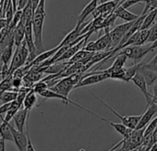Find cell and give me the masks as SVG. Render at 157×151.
I'll return each mask as SVG.
<instances>
[{
	"mask_svg": "<svg viewBox=\"0 0 157 151\" xmlns=\"http://www.w3.org/2000/svg\"><path fill=\"white\" fill-rule=\"evenodd\" d=\"M45 19V0H41L38 7L34 10L33 18V30L34 44L38 54L44 52L43 45V27Z\"/></svg>",
	"mask_w": 157,
	"mask_h": 151,
	"instance_id": "6da1fadb",
	"label": "cell"
},
{
	"mask_svg": "<svg viewBox=\"0 0 157 151\" xmlns=\"http://www.w3.org/2000/svg\"><path fill=\"white\" fill-rule=\"evenodd\" d=\"M83 73L77 72L74 74H71L67 77H65L61 80H59L54 86H52L51 89L52 91L58 93L60 95H63L65 97H67L68 94L75 88V86L78 84L82 78Z\"/></svg>",
	"mask_w": 157,
	"mask_h": 151,
	"instance_id": "7a4b0ae2",
	"label": "cell"
},
{
	"mask_svg": "<svg viewBox=\"0 0 157 151\" xmlns=\"http://www.w3.org/2000/svg\"><path fill=\"white\" fill-rule=\"evenodd\" d=\"M89 52H100L103 50H110L114 49L112 46V39L110 36V28H105V33L102 36H100L96 41L88 42L83 48Z\"/></svg>",
	"mask_w": 157,
	"mask_h": 151,
	"instance_id": "3957f363",
	"label": "cell"
},
{
	"mask_svg": "<svg viewBox=\"0 0 157 151\" xmlns=\"http://www.w3.org/2000/svg\"><path fill=\"white\" fill-rule=\"evenodd\" d=\"M29 55H30V51L27 47L26 43L23 41V43L20 46L16 47V50L13 54L12 60L10 64V75H13V73L16 70L26 65Z\"/></svg>",
	"mask_w": 157,
	"mask_h": 151,
	"instance_id": "277c9868",
	"label": "cell"
},
{
	"mask_svg": "<svg viewBox=\"0 0 157 151\" xmlns=\"http://www.w3.org/2000/svg\"><path fill=\"white\" fill-rule=\"evenodd\" d=\"M151 51V45H149V46H127V47L121 49L117 54L125 55L128 57V58L133 59L134 64H138Z\"/></svg>",
	"mask_w": 157,
	"mask_h": 151,
	"instance_id": "5b68a950",
	"label": "cell"
},
{
	"mask_svg": "<svg viewBox=\"0 0 157 151\" xmlns=\"http://www.w3.org/2000/svg\"><path fill=\"white\" fill-rule=\"evenodd\" d=\"M90 93L94 97H96L105 107H106L111 112H113L117 118H119L120 120H121V122L124 124V125H126L128 128H130V129H132V130H134V129H136L137 128V126H138V124H139V122H140V118H141V115H133V116H123V115H121V114H119L117 111H116L114 109H112L107 103H105L101 97H99L98 96H96L94 92H92V91H90Z\"/></svg>",
	"mask_w": 157,
	"mask_h": 151,
	"instance_id": "8992f818",
	"label": "cell"
},
{
	"mask_svg": "<svg viewBox=\"0 0 157 151\" xmlns=\"http://www.w3.org/2000/svg\"><path fill=\"white\" fill-rule=\"evenodd\" d=\"M134 22L135 21L125 22L123 24L117 25V27H115L113 30L110 31V36H111V39H112V46H113V48H116L118 46V44L121 42V40L125 36V34L128 33V31L133 25Z\"/></svg>",
	"mask_w": 157,
	"mask_h": 151,
	"instance_id": "52a82bcc",
	"label": "cell"
},
{
	"mask_svg": "<svg viewBox=\"0 0 157 151\" xmlns=\"http://www.w3.org/2000/svg\"><path fill=\"white\" fill-rule=\"evenodd\" d=\"M155 115H157V104L151 102L150 105L146 106V109L143 112V114H141V118L136 129L145 128L151 122V121Z\"/></svg>",
	"mask_w": 157,
	"mask_h": 151,
	"instance_id": "ba28073f",
	"label": "cell"
},
{
	"mask_svg": "<svg viewBox=\"0 0 157 151\" xmlns=\"http://www.w3.org/2000/svg\"><path fill=\"white\" fill-rule=\"evenodd\" d=\"M133 82V84L140 90V92L144 95L145 97V99H146V103H147V106L150 105L151 102H152V98H153V96L151 94H150L148 92V85L143 78L142 75L138 71L136 74H135V76L132 78L131 80Z\"/></svg>",
	"mask_w": 157,
	"mask_h": 151,
	"instance_id": "9c48e42d",
	"label": "cell"
},
{
	"mask_svg": "<svg viewBox=\"0 0 157 151\" xmlns=\"http://www.w3.org/2000/svg\"><path fill=\"white\" fill-rule=\"evenodd\" d=\"M10 131L13 135V141L15 145H17L19 151H26L28 146V136L27 133L24 132H20L19 130H16L11 124L10 125Z\"/></svg>",
	"mask_w": 157,
	"mask_h": 151,
	"instance_id": "30bf717a",
	"label": "cell"
},
{
	"mask_svg": "<svg viewBox=\"0 0 157 151\" xmlns=\"http://www.w3.org/2000/svg\"><path fill=\"white\" fill-rule=\"evenodd\" d=\"M85 26H86V24H82V25L76 24V27L65 36V38L60 42V44H59L58 46H59L60 47H62V46H68V45H70L71 43H73L76 39H78L81 35H82V29H83Z\"/></svg>",
	"mask_w": 157,
	"mask_h": 151,
	"instance_id": "8fae6325",
	"label": "cell"
},
{
	"mask_svg": "<svg viewBox=\"0 0 157 151\" xmlns=\"http://www.w3.org/2000/svg\"><path fill=\"white\" fill-rule=\"evenodd\" d=\"M29 110L25 108H21V109H19L17 111V113L15 114L13 121L16 124L17 130H19L20 132H24V126L26 125L27 121L26 119H28L29 117Z\"/></svg>",
	"mask_w": 157,
	"mask_h": 151,
	"instance_id": "7c38bea8",
	"label": "cell"
},
{
	"mask_svg": "<svg viewBox=\"0 0 157 151\" xmlns=\"http://www.w3.org/2000/svg\"><path fill=\"white\" fill-rule=\"evenodd\" d=\"M98 1L97 0H92V1H90V3H88L86 5V7L83 9V10L80 13V15H78V19H77V24L78 25H82L83 24L85 19L90 15V14H93V12L95 10V9L98 7Z\"/></svg>",
	"mask_w": 157,
	"mask_h": 151,
	"instance_id": "4fadbf2b",
	"label": "cell"
},
{
	"mask_svg": "<svg viewBox=\"0 0 157 151\" xmlns=\"http://www.w3.org/2000/svg\"><path fill=\"white\" fill-rule=\"evenodd\" d=\"M139 72L142 75L147 85H152L154 83L157 82V72L154 70H151L148 68H146L144 66V62L143 64L140 66V68L139 69Z\"/></svg>",
	"mask_w": 157,
	"mask_h": 151,
	"instance_id": "5bb4252c",
	"label": "cell"
},
{
	"mask_svg": "<svg viewBox=\"0 0 157 151\" xmlns=\"http://www.w3.org/2000/svg\"><path fill=\"white\" fill-rule=\"evenodd\" d=\"M114 13L116 14V16L117 18H120L124 21H126L127 22H133V21H136L140 16L136 15V14H133L132 12L128 11V10L124 9L121 5H118L116 10H114Z\"/></svg>",
	"mask_w": 157,
	"mask_h": 151,
	"instance_id": "9a60e30c",
	"label": "cell"
},
{
	"mask_svg": "<svg viewBox=\"0 0 157 151\" xmlns=\"http://www.w3.org/2000/svg\"><path fill=\"white\" fill-rule=\"evenodd\" d=\"M24 37H25V22L21 20L14 29V44L16 47L20 46L23 43Z\"/></svg>",
	"mask_w": 157,
	"mask_h": 151,
	"instance_id": "2e32d148",
	"label": "cell"
},
{
	"mask_svg": "<svg viewBox=\"0 0 157 151\" xmlns=\"http://www.w3.org/2000/svg\"><path fill=\"white\" fill-rule=\"evenodd\" d=\"M103 121H106L110 126H112V127L116 130V132H117L119 134H121V135L123 136V138H128V137L130 136L132 131H133L132 129L128 128V127H127L126 125H124L122 122H121V123L113 122V121L107 120L106 118H103Z\"/></svg>",
	"mask_w": 157,
	"mask_h": 151,
	"instance_id": "e0dca14e",
	"label": "cell"
},
{
	"mask_svg": "<svg viewBox=\"0 0 157 151\" xmlns=\"http://www.w3.org/2000/svg\"><path fill=\"white\" fill-rule=\"evenodd\" d=\"M156 17H157V9L152 10L151 11H150L149 13H147L146 16H145V18H144V20H143V22L141 24L140 30L150 29L154 24V22L156 20Z\"/></svg>",
	"mask_w": 157,
	"mask_h": 151,
	"instance_id": "ac0fdd59",
	"label": "cell"
},
{
	"mask_svg": "<svg viewBox=\"0 0 157 151\" xmlns=\"http://www.w3.org/2000/svg\"><path fill=\"white\" fill-rule=\"evenodd\" d=\"M36 104H37L36 93L33 91V89H32L27 93L25 97V99L23 101V108L27 109L30 111L31 109H33V108H34V106H36Z\"/></svg>",
	"mask_w": 157,
	"mask_h": 151,
	"instance_id": "d6986e66",
	"label": "cell"
},
{
	"mask_svg": "<svg viewBox=\"0 0 157 151\" xmlns=\"http://www.w3.org/2000/svg\"><path fill=\"white\" fill-rule=\"evenodd\" d=\"M13 46L14 45H10L0 51V59H1L3 65L10 66L9 64L11 62V58L13 57Z\"/></svg>",
	"mask_w": 157,
	"mask_h": 151,
	"instance_id": "ffe728a7",
	"label": "cell"
},
{
	"mask_svg": "<svg viewBox=\"0 0 157 151\" xmlns=\"http://www.w3.org/2000/svg\"><path fill=\"white\" fill-rule=\"evenodd\" d=\"M115 60L112 64V66L108 69L110 70H120V69H123L124 68V65L125 63L127 62V59H128V57L125 56V55H119V54H116L114 56Z\"/></svg>",
	"mask_w": 157,
	"mask_h": 151,
	"instance_id": "44dd1931",
	"label": "cell"
},
{
	"mask_svg": "<svg viewBox=\"0 0 157 151\" xmlns=\"http://www.w3.org/2000/svg\"><path fill=\"white\" fill-rule=\"evenodd\" d=\"M143 64V62H140L138 64H134L133 66L127 68L125 70V77H124V81L123 82H129L132 80V78L135 76V74L139 71V69L140 68V66Z\"/></svg>",
	"mask_w": 157,
	"mask_h": 151,
	"instance_id": "7402d4cb",
	"label": "cell"
},
{
	"mask_svg": "<svg viewBox=\"0 0 157 151\" xmlns=\"http://www.w3.org/2000/svg\"><path fill=\"white\" fill-rule=\"evenodd\" d=\"M18 95H19V92L9 90V91H6V92H4L2 94V96L0 97V100L2 101L3 104H5V103H11V102H13V101H15L17 99Z\"/></svg>",
	"mask_w": 157,
	"mask_h": 151,
	"instance_id": "603a6c76",
	"label": "cell"
},
{
	"mask_svg": "<svg viewBox=\"0 0 157 151\" xmlns=\"http://www.w3.org/2000/svg\"><path fill=\"white\" fill-rule=\"evenodd\" d=\"M149 34H150V29L140 30L139 33H138L137 39H136V42H135L134 46H143V44L148 41Z\"/></svg>",
	"mask_w": 157,
	"mask_h": 151,
	"instance_id": "cb8c5ba5",
	"label": "cell"
},
{
	"mask_svg": "<svg viewBox=\"0 0 157 151\" xmlns=\"http://www.w3.org/2000/svg\"><path fill=\"white\" fill-rule=\"evenodd\" d=\"M10 123H9L8 125H6L4 127L0 126V136L5 140L13 141V135H12V133L10 131Z\"/></svg>",
	"mask_w": 157,
	"mask_h": 151,
	"instance_id": "d4e9b609",
	"label": "cell"
},
{
	"mask_svg": "<svg viewBox=\"0 0 157 151\" xmlns=\"http://www.w3.org/2000/svg\"><path fill=\"white\" fill-rule=\"evenodd\" d=\"M33 89V91H34L36 94L40 95L41 93H43V92H44L45 90L49 89V87H48L47 83H45V82H44V81L41 80V81H39V82H37L36 84H34Z\"/></svg>",
	"mask_w": 157,
	"mask_h": 151,
	"instance_id": "484cf974",
	"label": "cell"
},
{
	"mask_svg": "<svg viewBox=\"0 0 157 151\" xmlns=\"http://www.w3.org/2000/svg\"><path fill=\"white\" fill-rule=\"evenodd\" d=\"M156 127H157V116H156L155 118H153V119L151 121V122L145 127L144 136L149 135V134H151V133L154 132V130L156 129Z\"/></svg>",
	"mask_w": 157,
	"mask_h": 151,
	"instance_id": "4316f807",
	"label": "cell"
},
{
	"mask_svg": "<svg viewBox=\"0 0 157 151\" xmlns=\"http://www.w3.org/2000/svg\"><path fill=\"white\" fill-rule=\"evenodd\" d=\"M157 40V22L154 23L151 28H150V34H149V38H148V43L152 44Z\"/></svg>",
	"mask_w": 157,
	"mask_h": 151,
	"instance_id": "83f0119b",
	"label": "cell"
},
{
	"mask_svg": "<svg viewBox=\"0 0 157 151\" xmlns=\"http://www.w3.org/2000/svg\"><path fill=\"white\" fill-rule=\"evenodd\" d=\"M144 66L146 68H148V69H150V70H154V71L157 72V54L153 57V58L150 62L144 63Z\"/></svg>",
	"mask_w": 157,
	"mask_h": 151,
	"instance_id": "f1b7e54d",
	"label": "cell"
},
{
	"mask_svg": "<svg viewBox=\"0 0 157 151\" xmlns=\"http://www.w3.org/2000/svg\"><path fill=\"white\" fill-rule=\"evenodd\" d=\"M11 109V103H5L0 106V117L3 114H6Z\"/></svg>",
	"mask_w": 157,
	"mask_h": 151,
	"instance_id": "f546056e",
	"label": "cell"
},
{
	"mask_svg": "<svg viewBox=\"0 0 157 151\" xmlns=\"http://www.w3.org/2000/svg\"><path fill=\"white\" fill-rule=\"evenodd\" d=\"M30 1L31 0H18V6H17L18 10H23L27 7Z\"/></svg>",
	"mask_w": 157,
	"mask_h": 151,
	"instance_id": "4dcf8cb0",
	"label": "cell"
},
{
	"mask_svg": "<svg viewBox=\"0 0 157 151\" xmlns=\"http://www.w3.org/2000/svg\"><path fill=\"white\" fill-rule=\"evenodd\" d=\"M9 26H10V23L8 22V21L5 18H1V19H0V34H1V32L3 30H5Z\"/></svg>",
	"mask_w": 157,
	"mask_h": 151,
	"instance_id": "1f68e13d",
	"label": "cell"
},
{
	"mask_svg": "<svg viewBox=\"0 0 157 151\" xmlns=\"http://www.w3.org/2000/svg\"><path fill=\"white\" fill-rule=\"evenodd\" d=\"M5 139H3L0 136V151H6V145H5Z\"/></svg>",
	"mask_w": 157,
	"mask_h": 151,
	"instance_id": "d6a6232c",
	"label": "cell"
},
{
	"mask_svg": "<svg viewBox=\"0 0 157 151\" xmlns=\"http://www.w3.org/2000/svg\"><path fill=\"white\" fill-rule=\"evenodd\" d=\"M152 91H153V97H157V82L152 85Z\"/></svg>",
	"mask_w": 157,
	"mask_h": 151,
	"instance_id": "836d02e7",
	"label": "cell"
},
{
	"mask_svg": "<svg viewBox=\"0 0 157 151\" xmlns=\"http://www.w3.org/2000/svg\"><path fill=\"white\" fill-rule=\"evenodd\" d=\"M41 0H32V3H33V10H35L36 8L38 7L39 3H40Z\"/></svg>",
	"mask_w": 157,
	"mask_h": 151,
	"instance_id": "e575fe53",
	"label": "cell"
},
{
	"mask_svg": "<svg viewBox=\"0 0 157 151\" xmlns=\"http://www.w3.org/2000/svg\"><path fill=\"white\" fill-rule=\"evenodd\" d=\"M120 145H121V141H120L119 143H117V145H116L115 146H113V147H112V148H111L110 150H108V151H115V150H116L117 148H118V147H119ZM80 151H85V150H84V149H81Z\"/></svg>",
	"mask_w": 157,
	"mask_h": 151,
	"instance_id": "d590c367",
	"label": "cell"
},
{
	"mask_svg": "<svg viewBox=\"0 0 157 151\" xmlns=\"http://www.w3.org/2000/svg\"><path fill=\"white\" fill-rule=\"evenodd\" d=\"M150 151H157V142L152 145V146L151 147Z\"/></svg>",
	"mask_w": 157,
	"mask_h": 151,
	"instance_id": "8d00e7d4",
	"label": "cell"
},
{
	"mask_svg": "<svg viewBox=\"0 0 157 151\" xmlns=\"http://www.w3.org/2000/svg\"><path fill=\"white\" fill-rule=\"evenodd\" d=\"M157 47V40L155 41V42H153L152 44H151V51L154 49V48H156Z\"/></svg>",
	"mask_w": 157,
	"mask_h": 151,
	"instance_id": "74e56055",
	"label": "cell"
},
{
	"mask_svg": "<svg viewBox=\"0 0 157 151\" xmlns=\"http://www.w3.org/2000/svg\"><path fill=\"white\" fill-rule=\"evenodd\" d=\"M132 151H134V150H132Z\"/></svg>",
	"mask_w": 157,
	"mask_h": 151,
	"instance_id": "f35d334b",
	"label": "cell"
}]
</instances>
